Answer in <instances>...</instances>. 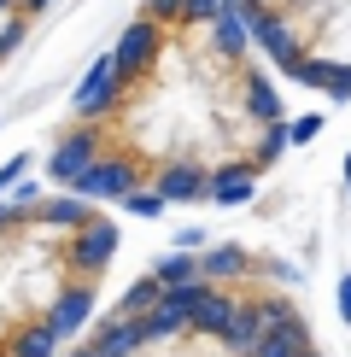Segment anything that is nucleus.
I'll list each match as a JSON object with an SVG mask.
<instances>
[{
    "mask_svg": "<svg viewBox=\"0 0 351 357\" xmlns=\"http://www.w3.org/2000/svg\"><path fill=\"white\" fill-rule=\"evenodd\" d=\"M281 146L287 106L234 0H146L58 129L53 176L135 211L234 205Z\"/></svg>",
    "mask_w": 351,
    "mask_h": 357,
    "instance_id": "obj_1",
    "label": "nucleus"
},
{
    "mask_svg": "<svg viewBox=\"0 0 351 357\" xmlns=\"http://www.w3.org/2000/svg\"><path fill=\"white\" fill-rule=\"evenodd\" d=\"M117 252V229L94 199L0 205V357H53L94 310V287Z\"/></svg>",
    "mask_w": 351,
    "mask_h": 357,
    "instance_id": "obj_2",
    "label": "nucleus"
},
{
    "mask_svg": "<svg viewBox=\"0 0 351 357\" xmlns=\"http://www.w3.org/2000/svg\"><path fill=\"white\" fill-rule=\"evenodd\" d=\"M234 12L292 82L351 94V0H234Z\"/></svg>",
    "mask_w": 351,
    "mask_h": 357,
    "instance_id": "obj_3",
    "label": "nucleus"
},
{
    "mask_svg": "<svg viewBox=\"0 0 351 357\" xmlns=\"http://www.w3.org/2000/svg\"><path fill=\"white\" fill-rule=\"evenodd\" d=\"M41 12H47V0H0V65L18 53V41L36 29Z\"/></svg>",
    "mask_w": 351,
    "mask_h": 357,
    "instance_id": "obj_4",
    "label": "nucleus"
},
{
    "mask_svg": "<svg viewBox=\"0 0 351 357\" xmlns=\"http://www.w3.org/2000/svg\"><path fill=\"white\" fill-rule=\"evenodd\" d=\"M340 310H345V317H351V281H345V287H340Z\"/></svg>",
    "mask_w": 351,
    "mask_h": 357,
    "instance_id": "obj_5",
    "label": "nucleus"
}]
</instances>
